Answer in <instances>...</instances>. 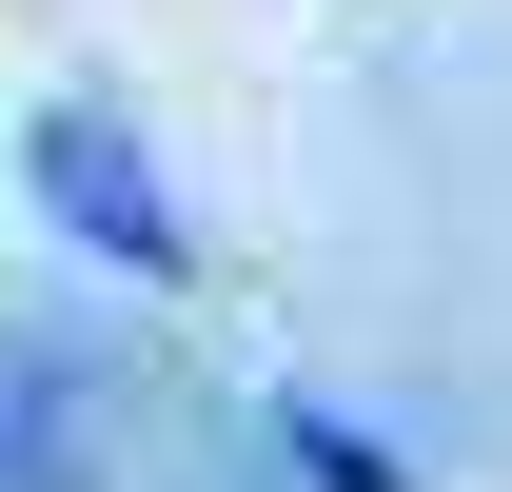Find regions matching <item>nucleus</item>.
<instances>
[{
	"instance_id": "nucleus-1",
	"label": "nucleus",
	"mask_w": 512,
	"mask_h": 492,
	"mask_svg": "<svg viewBox=\"0 0 512 492\" xmlns=\"http://www.w3.org/2000/svg\"><path fill=\"white\" fill-rule=\"evenodd\" d=\"M20 197H40V217H60L99 276H138V296L197 256V237H178V178H158V138H138L119 99H40V138H20Z\"/></svg>"
}]
</instances>
